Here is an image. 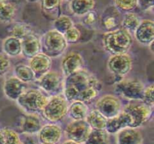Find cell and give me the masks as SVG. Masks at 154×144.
<instances>
[{
  "instance_id": "1",
  "label": "cell",
  "mask_w": 154,
  "mask_h": 144,
  "mask_svg": "<svg viewBox=\"0 0 154 144\" xmlns=\"http://www.w3.org/2000/svg\"><path fill=\"white\" fill-rule=\"evenodd\" d=\"M101 89L99 80L90 72L81 69L66 76L63 94L68 101L90 102L96 98Z\"/></svg>"
},
{
  "instance_id": "2",
  "label": "cell",
  "mask_w": 154,
  "mask_h": 144,
  "mask_svg": "<svg viewBox=\"0 0 154 144\" xmlns=\"http://www.w3.org/2000/svg\"><path fill=\"white\" fill-rule=\"evenodd\" d=\"M102 44L111 55L127 53L132 44V34L124 28L111 30L103 34Z\"/></svg>"
},
{
  "instance_id": "3",
  "label": "cell",
  "mask_w": 154,
  "mask_h": 144,
  "mask_svg": "<svg viewBox=\"0 0 154 144\" xmlns=\"http://www.w3.org/2000/svg\"><path fill=\"white\" fill-rule=\"evenodd\" d=\"M18 105L28 113L40 112L48 100V98L41 90L26 89L17 99Z\"/></svg>"
},
{
  "instance_id": "4",
  "label": "cell",
  "mask_w": 154,
  "mask_h": 144,
  "mask_svg": "<svg viewBox=\"0 0 154 144\" xmlns=\"http://www.w3.org/2000/svg\"><path fill=\"white\" fill-rule=\"evenodd\" d=\"M41 44L42 52L50 57H57L62 55L68 46L63 34L56 29L47 32L42 36Z\"/></svg>"
},
{
  "instance_id": "5",
  "label": "cell",
  "mask_w": 154,
  "mask_h": 144,
  "mask_svg": "<svg viewBox=\"0 0 154 144\" xmlns=\"http://www.w3.org/2000/svg\"><path fill=\"white\" fill-rule=\"evenodd\" d=\"M123 110L128 114L130 118L129 128H137L150 119L153 113V106L142 100H135L125 106Z\"/></svg>"
},
{
  "instance_id": "6",
  "label": "cell",
  "mask_w": 154,
  "mask_h": 144,
  "mask_svg": "<svg viewBox=\"0 0 154 144\" xmlns=\"http://www.w3.org/2000/svg\"><path fill=\"white\" fill-rule=\"evenodd\" d=\"M69 101L64 95L57 94L51 98L42 110L44 117L51 122H57L63 119L68 114Z\"/></svg>"
},
{
  "instance_id": "7",
  "label": "cell",
  "mask_w": 154,
  "mask_h": 144,
  "mask_svg": "<svg viewBox=\"0 0 154 144\" xmlns=\"http://www.w3.org/2000/svg\"><path fill=\"white\" fill-rule=\"evenodd\" d=\"M145 86L142 82L138 80L122 81L115 86V92L125 98L132 100H142Z\"/></svg>"
},
{
  "instance_id": "8",
  "label": "cell",
  "mask_w": 154,
  "mask_h": 144,
  "mask_svg": "<svg viewBox=\"0 0 154 144\" xmlns=\"http://www.w3.org/2000/svg\"><path fill=\"white\" fill-rule=\"evenodd\" d=\"M92 128L85 119L73 120L65 130V134L68 140H71L78 143H84L88 137Z\"/></svg>"
},
{
  "instance_id": "9",
  "label": "cell",
  "mask_w": 154,
  "mask_h": 144,
  "mask_svg": "<svg viewBox=\"0 0 154 144\" xmlns=\"http://www.w3.org/2000/svg\"><path fill=\"white\" fill-rule=\"evenodd\" d=\"M96 109L107 118L117 116L122 110V104L117 97L107 94L101 98L96 104Z\"/></svg>"
},
{
  "instance_id": "10",
  "label": "cell",
  "mask_w": 154,
  "mask_h": 144,
  "mask_svg": "<svg viewBox=\"0 0 154 144\" xmlns=\"http://www.w3.org/2000/svg\"><path fill=\"white\" fill-rule=\"evenodd\" d=\"M132 58L126 53L111 55L108 62V68L117 76H125L132 69Z\"/></svg>"
},
{
  "instance_id": "11",
  "label": "cell",
  "mask_w": 154,
  "mask_h": 144,
  "mask_svg": "<svg viewBox=\"0 0 154 144\" xmlns=\"http://www.w3.org/2000/svg\"><path fill=\"white\" fill-rule=\"evenodd\" d=\"M41 143L57 144L62 138L63 130L56 124H47L42 126L38 133Z\"/></svg>"
},
{
  "instance_id": "12",
  "label": "cell",
  "mask_w": 154,
  "mask_h": 144,
  "mask_svg": "<svg viewBox=\"0 0 154 144\" xmlns=\"http://www.w3.org/2000/svg\"><path fill=\"white\" fill-rule=\"evenodd\" d=\"M136 40L140 44L148 46L154 40V22L151 20L141 21L134 32Z\"/></svg>"
},
{
  "instance_id": "13",
  "label": "cell",
  "mask_w": 154,
  "mask_h": 144,
  "mask_svg": "<svg viewBox=\"0 0 154 144\" xmlns=\"http://www.w3.org/2000/svg\"><path fill=\"white\" fill-rule=\"evenodd\" d=\"M26 89L25 82L15 76L6 78L3 84V92L8 98L16 100L20 95Z\"/></svg>"
},
{
  "instance_id": "14",
  "label": "cell",
  "mask_w": 154,
  "mask_h": 144,
  "mask_svg": "<svg viewBox=\"0 0 154 144\" xmlns=\"http://www.w3.org/2000/svg\"><path fill=\"white\" fill-rule=\"evenodd\" d=\"M62 84V76L56 71H48L38 78V85L42 90L53 94L56 93Z\"/></svg>"
},
{
  "instance_id": "15",
  "label": "cell",
  "mask_w": 154,
  "mask_h": 144,
  "mask_svg": "<svg viewBox=\"0 0 154 144\" xmlns=\"http://www.w3.org/2000/svg\"><path fill=\"white\" fill-rule=\"evenodd\" d=\"M21 53L25 57L31 58L42 50L41 40L36 34L32 32L21 39Z\"/></svg>"
},
{
  "instance_id": "16",
  "label": "cell",
  "mask_w": 154,
  "mask_h": 144,
  "mask_svg": "<svg viewBox=\"0 0 154 144\" xmlns=\"http://www.w3.org/2000/svg\"><path fill=\"white\" fill-rule=\"evenodd\" d=\"M51 64L52 62L51 57L44 52H40L30 58L29 66L34 71L36 78L38 79L41 76L49 71Z\"/></svg>"
},
{
  "instance_id": "17",
  "label": "cell",
  "mask_w": 154,
  "mask_h": 144,
  "mask_svg": "<svg viewBox=\"0 0 154 144\" xmlns=\"http://www.w3.org/2000/svg\"><path fill=\"white\" fill-rule=\"evenodd\" d=\"M84 59L79 52H72L63 58L61 62V68L63 74L66 76L71 74L82 69Z\"/></svg>"
},
{
  "instance_id": "18",
  "label": "cell",
  "mask_w": 154,
  "mask_h": 144,
  "mask_svg": "<svg viewBox=\"0 0 154 144\" xmlns=\"http://www.w3.org/2000/svg\"><path fill=\"white\" fill-rule=\"evenodd\" d=\"M130 118L126 112L121 110L120 112L112 118H108L105 130L108 134H115L125 128H129Z\"/></svg>"
},
{
  "instance_id": "19",
  "label": "cell",
  "mask_w": 154,
  "mask_h": 144,
  "mask_svg": "<svg viewBox=\"0 0 154 144\" xmlns=\"http://www.w3.org/2000/svg\"><path fill=\"white\" fill-rule=\"evenodd\" d=\"M117 144H142L143 136L135 128H125L117 132Z\"/></svg>"
},
{
  "instance_id": "20",
  "label": "cell",
  "mask_w": 154,
  "mask_h": 144,
  "mask_svg": "<svg viewBox=\"0 0 154 144\" xmlns=\"http://www.w3.org/2000/svg\"><path fill=\"white\" fill-rule=\"evenodd\" d=\"M42 124L38 116L34 113L23 116L20 120V130L26 134H35L42 128Z\"/></svg>"
},
{
  "instance_id": "21",
  "label": "cell",
  "mask_w": 154,
  "mask_h": 144,
  "mask_svg": "<svg viewBox=\"0 0 154 144\" xmlns=\"http://www.w3.org/2000/svg\"><path fill=\"white\" fill-rule=\"evenodd\" d=\"M2 50L4 53L8 57L18 56L22 52L20 39L13 36H8L3 40Z\"/></svg>"
},
{
  "instance_id": "22",
  "label": "cell",
  "mask_w": 154,
  "mask_h": 144,
  "mask_svg": "<svg viewBox=\"0 0 154 144\" xmlns=\"http://www.w3.org/2000/svg\"><path fill=\"white\" fill-rule=\"evenodd\" d=\"M68 113L73 120L85 119L88 113V106L81 100H74L69 105Z\"/></svg>"
},
{
  "instance_id": "23",
  "label": "cell",
  "mask_w": 154,
  "mask_h": 144,
  "mask_svg": "<svg viewBox=\"0 0 154 144\" xmlns=\"http://www.w3.org/2000/svg\"><path fill=\"white\" fill-rule=\"evenodd\" d=\"M95 4V0H71L70 8L74 14L84 16L93 10Z\"/></svg>"
},
{
  "instance_id": "24",
  "label": "cell",
  "mask_w": 154,
  "mask_h": 144,
  "mask_svg": "<svg viewBox=\"0 0 154 144\" xmlns=\"http://www.w3.org/2000/svg\"><path fill=\"white\" fill-rule=\"evenodd\" d=\"M85 120L92 129H105L108 118L95 109L87 113Z\"/></svg>"
},
{
  "instance_id": "25",
  "label": "cell",
  "mask_w": 154,
  "mask_h": 144,
  "mask_svg": "<svg viewBox=\"0 0 154 144\" xmlns=\"http://www.w3.org/2000/svg\"><path fill=\"white\" fill-rule=\"evenodd\" d=\"M15 13L16 8L11 0H0V22H11Z\"/></svg>"
},
{
  "instance_id": "26",
  "label": "cell",
  "mask_w": 154,
  "mask_h": 144,
  "mask_svg": "<svg viewBox=\"0 0 154 144\" xmlns=\"http://www.w3.org/2000/svg\"><path fill=\"white\" fill-rule=\"evenodd\" d=\"M109 134L105 129H92L84 144H108Z\"/></svg>"
},
{
  "instance_id": "27",
  "label": "cell",
  "mask_w": 154,
  "mask_h": 144,
  "mask_svg": "<svg viewBox=\"0 0 154 144\" xmlns=\"http://www.w3.org/2000/svg\"><path fill=\"white\" fill-rule=\"evenodd\" d=\"M14 72V76L25 83L32 82L36 79L34 71L32 70L29 66L26 64H18L17 65L15 66Z\"/></svg>"
},
{
  "instance_id": "28",
  "label": "cell",
  "mask_w": 154,
  "mask_h": 144,
  "mask_svg": "<svg viewBox=\"0 0 154 144\" xmlns=\"http://www.w3.org/2000/svg\"><path fill=\"white\" fill-rule=\"evenodd\" d=\"M11 36L22 39L29 33L33 32L31 26L29 24L22 22H17L12 24L8 30Z\"/></svg>"
},
{
  "instance_id": "29",
  "label": "cell",
  "mask_w": 154,
  "mask_h": 144,
  "mask_svg": "<svg viewBox=\"0 0 154 144\" xmlns=\"http://www.w3.org/2000/svg\"><path fill=\"white\" fill-rule=\"evenodd\" d=\"M20 136L17 132L8 128L0 129V144H20Z\"/></svg>"
},
{
  "instance_id": "30",
  "label": "cell",
  "mask_w": 154,
  "mask_h": 144,
  "mask_svg": "<svg viewBox=\"0 0 154 144\" xmlns=\"http://www.w3.org/2000/svg\"><path fill=\"white\" fill-rule=\"evenodd\" d=\"M140 22H141V20L136 14L132 13V12H127L125 14L123 22H122L123 28L127 30L130 33L132 32H134L139 25Z\"/></svg>"
},
{
  "instance_id": "31",
  "label": "cell",
  "mask_w": 154,
  "mask_h": 144,
  "mask_svg": "<svg viewBox=\"0 0 154 144\" xmlns=\"http://www.w3.org/2000/svg\"><path fill=\"white\" fill-rule=\"evenodd\" d=\"M74 26L73 21L69 16L66 15H62L57 17L54 22V29L57 30L59 32L64 34L68 29Z\"/></svg>"
},
{
  "instance_id": "32",
  "label": "cell",
  "mask_w": 154,
  "mask_h": 144,
  "mask_svg": "<svg viewBox=\"0 0 154 144\" xmlns=\"http://www.w3.org/2000/svg\"><path fill=\"white\" fill-rule=\"evenodd\" d=\"M116 7L123 11L129 12L138 6L137 0H114Z\"/></svg>"
},
{
  "instance_id": "33",
  "label": "cell",
  "mask_w": 154,
  "mask_h": 144,
  "mask_svg": "<svg viewBox=\"0 0 154 144\" xmlns=\"http://www.w3.org/2000/svg\"><path fill=\"white\" fill-rule=\"evenodd\" d=\"M63 36L68 44L76 43L81 38V32L78 28L73 26L63 34Z\"/></svg>"
},
{
  "instance_id": "34",
  "label": "cell",
  "mask_w": 154,
  "mask_h": 144,
  "mask_svg": "<svg viewBox=\"0 0 154 144\" xmlns=\"http://www.w3.org/2000/svg\"><path fill=\"white\" fill-rule=\"evenodd\" d=\"M62 0H41V6L45 12H52L58 8Z\"/></svg>"
},
{
  "instance_id": "35",
  "label": "cell",
  "mask_w": 154,
  "mask_h": 144,
  "mask_svg": "<svg viewBox=\"0 0 154 144\" xmlns=\"http://www.w3.org/2000/svg\"><path fill=\"white\" fill-rule=\"evenodd\" d=\"M11 68L9 57L4 52H0V76H5Z\"/></svg>"
},
{
  "instance_id": "36",
  "label": "cell",
  "mask_w": 154,
  "mask_h": 144,
  "mask_svg": "<svg viewBox=\"0 0 154 144\" xmlns=\"http://www.w3.org/2000/svg\"><path fill=\"white\" fill-rule=\"evenodd\" d=\"M154 86L153 84H150L148 86L145 87L143 94L142 101L146 103L150 106H153L154 104V96H153Z\"/></svg>"
},
{
  "instance_id": "37",
  "label": "cell",
  "mask_w": 154,
  "mask_h": 144,
  "mask_svg": "<svg viewBox=\"0 0 154 144\" xmlns=\"http://www.w3.org/2000/svg\"><path fill=\"white\" fill-rule=\"evenodd\" d=\"M84 20L83 22L87 26H93L96 23V20H97V14L96 11H93V10H90L85 15H84Z\"/></svg>"
},
{
  "instance_id": "38",
  "label": "cell",
  "mask_w": 154,
  "mask_h": 144,
  "mask_svg": "<svg viewBox=\"0 0 154 144\" xmlns=\"http://www.w3.org/2000/svg\"><path fill=\"white\" fill-rule=\"evenodd\" d=\"M103 25L106 29H114L117 26V20L114 16H108L103 19Z\"/></svg>"
},
{
  "instance_id": "39",
  "label": "cell",
  "mask_w": 154,
  "mask_h": 144,
  "mask_svg": "<svg viewBox=\"0 0 154 144\" xmlns=\"http://www.w3.org/2000/svg\"><path fill=\"white\" fill-rule=\"evenodd\" d=\"M137 1H138V5L141 8V10L147 11L153 8L154 0H137Z\"/></svg>"
},
{
  "instance_id": "40",
  "label": "cell",
  "mask_w": 154,
  "mask_h": 144,
  "mask_svg": "<svg viewBox=\"0 0 154 144\" xmlns=\"http://www.w3.org/2000/svg\"><path fill=\"white\" fill-rule=\"evenodd\" d=\"M62 144H80V143H78V142H75V141L73 140H67L63 142Z\"/></svg>"
},
{
  "instance_id": "41",
  "label": "cell",
  "mask_w": 154,
  "mask_h": 144,
  "mask_svg": "<svg viewBox=\"0 0 154 144\" xmlns=\"http://www.w3.org/2000/svg\"><path fill=\"white\" fill-rule=\"evenodd\" d=\"M20 144H24V143H23V142H20Z\"/></svg>"
},
{
  "instance_id": "42",
  "label": "cell",
  "mask_w": 154,
  "mask_h": 144,
  "mask_svg": "<svg viewBox=\"0 0 154 144\" xmlns=\"http://www.w3.org/2000/svg\"><path fill=\"white\" fill-rule=\"evenodd\" d=\"M41 144H48V143H41Z\"/></svg>"
}]
</instances>
